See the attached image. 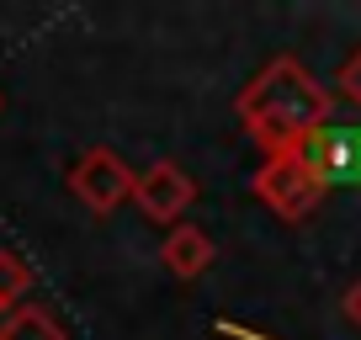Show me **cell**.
<instances>
[{
	"label": "cell",
	"instance_id": "obj_11",
	"mask_svg": "<svg viewBox=\"0 0 361 340\" xmlns=\"http://www.w3.org/2000/svg\"><path fill=\"white\" fill-rule=\"evenodd\" d=\"M0 107H6V102H0Z\"/></svg>",
	"mask_w": 361,
	"mask_h": 340
},
{
	"label": "cell",
	"instance_id": "obj_5",
	"mask_svg": "<svg viewBox=\"0 0 361 340\" xmlns=\"http://www.w3.org/2000/svg\"><path fill=\"white\" fill-rule=\"evenodd\" d=\"M192 197H197L192 176L180 165H170V159H159V165H149V170L133 176V202H138V213H144L149 224H176V218L192 207Z\"/></svg>",
	"mask_w": 361,
	"mask_h": 340
},
{
	"label": "cell",
	"instance_id": "obj_3",
	"mask_svg": "<svg viewBox=\"0 0 361 340\" xmlns=\"http://www.w3.org/2000/svg\"><path fill=\"white\" fill-rule=\"evenodd\" d=\"M69 192L85 213L106 218L123 202H133V170L117 149H85V154L69 165Z\"/></svg>",
	"mask_w": 361,
	"mask_h": 340
},
{
	"label": "cell",
	"instance_id": "obj_6",
	"mask_svg": "<svg viewBox=\"0 0 361 340\" xmlns=\"http://www.w3.org/2000/svg\"><path fill=\"white\" fill-rule=\"evenodd\" d=\"M159 261H165V272H170V277L192 282V277H202L207 266H213V239H207L197 224H176V229L165 234V250H159Z\"/></svg>",
	"mask_w": 361,
	"mask_h": 340
},
{
	"label": "cell",
	"instance_id": "obj_2",
	"mask_svg": "<svg viewBox=\"0 0 361 340\" xmlns=\"http://www.w3.org/2000/svg\"><path fill=\"white\" fill-rule=\"evenodd\" d=\"M255 197L287 224H303L319 202H324V181L303 165V154H266V165L255 170Z\"/></svg>",
	"mask_w": 361,
	"mask_h": 340
},
{
	"label": "cell",
	"instance_id": "obj_9",
	"mask_svg": "<svg viewBox=\"0 0 361 340\" xmlns=\"http://www.w3.org/2000/svg\"><path fill=\"white\" fill-rule=\"evenodd\" d=\"M335 85H340V96H345V102L361 112V48L345 59V69H340V80H335Z\"/></svg>",
	"mask_w": 361,
	"mask_h": 340
},
{
	"label": "cell",
	"instance_id": "obj_1",
	"mask_svg": "<svg viewBox=\"0 0 361 340\" xmlns=\"http://www.w3.org/2000/svg\"><path fill=\"white\" fill-rule=\"evenodd\" d=\"M239 123L266 154H293L329 123V91L298 59H271L239 96Z\"/></svg>",
	"mask_w": 361,
	"mask_h": 340
},
{
	"label": "cell",
	"instance_id": "obj_4",
	"mask_svg": "<svg viewBox=\"0 0 361 340\" xmlns=\"http://www.w3.org/2000/svg\"><path fill=\"white\" fill-rule=\"evenodd\" d=\"M298 154H303V165L324 181V192L329 186H361V128L324 123Z\"/></svg>",
	"mask_w": 361,
	"mask_h": 340
},
{
	"label": "cell",
	"instance_id": "obj_7",
	"mask_svg": "<svg viewBox=\"0 0 361 340\" xmlns=\"http://www.w3.org/2000/svg\"><path fill=\"white\" fill-rule=\"evenodd\" d=\"M0 340H64V329H59V319L48 314V308L22 303L6 324H0Z\"/></svg>",
	"mask_w": 361,
	"mask_h": 340
},
{
	"label": "cell",
	"instance_id": "obj_8",
	"mask_svg": "<svg viewBox=\"0 0 361 340\" xmlns=\"http://www.w3.org/2000/svg\"><path fill=\"white\" fill-rule=\"evenodd\" d=\"M32 293V272H27L22 255H11V250H0V308H22V298Z\"/></svg>",
	"mask_w": 361,
	"mask_h": 340
},
{
	"label": "cell",
	"instance_id": "obj_10",
	"mask_svg": "<svg viewBox=\"0 0 361 340\" xmlns=\"http://www.w3.org/2000/svg\"><path fill=\"white\" fill-rule=\"evenodd\" d=\"M340 308H345V319H350V324L361 329V277H356V282L345 287V298H340Z\"/></svg>",
	"mask_w": 361,
	"mask_h": 340
}]
</instances>
